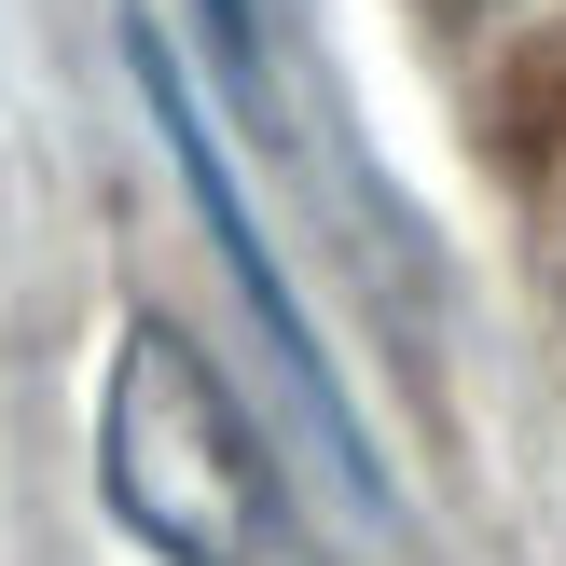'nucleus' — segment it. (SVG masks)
I'll use <instances>...</instances> for the list:
<instances>
[{
  "mask_svg": "<svg viewBox=\"0 0 566 566\" xmlns=\"http://www.w3.org/2000/svg\"><path fill=\"white\" fill-rule=\"evenodd\" d=\"M97 497L138 553L166 566H318L291 484H276L249 401L221 387V359L180 318H125L97 387Z\"/></svg>",
  "mask_w": 566,
  "mask_h": 566,
  "instance_id": "f257e3e1",
  "label": "nucleus"
},
{
  "mask_svg": "<svg viewBox=\"0 0 566 566\" xmlns=\"http://www.w3.org/2000/svg\"><path fill=\"white\" fill-rule=\"evenodd\" d=\"M193 14H208V42H221V55L249 70V0H193Z\"/></svg>",
  "mask_w": 566,
  "mask_h": 566,
  "instance_id": "f03ea898",
  "label": "nucleus"
}]
</instances>
